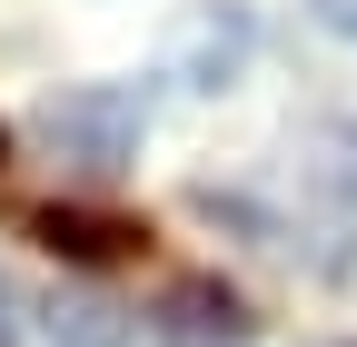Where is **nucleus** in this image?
Returning a JSON list of instances; mask_svg holds the SVG:
<instances>
[{
	"instance_id": "1",
	"label": "nucleus",
	"mask_w": 357,
	"mask_h": 347,
	"mask_svg": "<svg viewBox=\"0 0 357 347\" xmlns=\"http://www.w3.org/2000/svg\"><path fill=\"white\" fill-rule=\"evenodd\" d=\"M149 139V100L129 79H79V90L40 100V149H50L70 179H119Z\"/></svg>"
},
{
	"instance_id": "2",
	"label": "nucleus",
	"mask_w": 357,
	"mask_h": 347,
	"mask_svg": "<svg viewBox=\"0 0 357 347\" xmlns=\"http://www.w3.org/2000/svg\"><path fill=\"white\" fill-rule=\"evenodd\" d=\"M30 238L70 258V268H119V258H139V219H100V208H40Z\"/></svg>"
},
{
	"instance_id": "3",
	"label": "nucleus",
	"mask_w": 357,
	"mask_h": 347,
	"mask_svg": "<svg viewBox=\"0 0 357 347\" xmlns=\"http://www.w3.org/2000/svg\"><path fill=\"white\" fill-rule=\"evenodd\" d=\"M248 60V10H229V0H208V10L178 30V79L189 90H229Z\"/></svg>"
},
{
	"instance_id": "4",
	"label": "nucleus",
	"mask_w": 357,
	"mask_h": 347,
	"mask_svg": "<svg viewBox=\"0 0 357 347\" xmlns=\"http://www.w3.org/2000/svg\"><path fill=\"white\" fill-rule=\"evenodd\" d=\"M159 327H169V337H189V347H238L248 308H238L229 288H208V278H199V288H169V298H159Z\"/></svg>"
},
{
	"instance_id": "5",
	"label": "nucleus",
	"mask_w": 357,
	"mask_h": 347,
	"mask_svg": "<svg viewBox=\"0 0 357 347\" xmlns=\"http://www.w3.org/2000/svg\"><path fill=\"white\" fill-rule=\"evenodd\" d=\"M50 337H60V347H129L109 308H50Z\"/></svg>"
},
{
	"instance_id": "6",
	"label": "nucleus",
	"mask_w": 357,
	"mask_h": 347,
	"mask_svg": "<svg viewBox=\"0 0 357 347\" xmlns=\"http://www.w3.org/2000/svg\"><path fill=\"white\" fill-rule=\"evenodd\" d=\"M318 20H328L337 40H357V0H318Z\"/></svg>"
},
{
	"instance_id": "7",
	"label": "nucleus",
	"mask_w": 357,
	"mask_h": 347,
	"mask_svg": "<svg viewBox=\"0 0 357 347\" xmlns=\"http://www.w3.org/2000/svg\"><path fill=\"white\" fill-rule=\"evenodd\" d=\"M0 308H10V288H0ZM0 347H10V318H0Z\"/></svg>"
},
{
	"instance_id": "8",
	"label": "nucleus",
	"mask_w": 357,
	"mask_h": 347,
	"mask_svg": "<svg viewBox=\"0 0 357 347\" xmlns=\"http://www.w3.org/2000/svg\"><path fill=\"white\" fill-rule=\"evenodd\" d=\"M0 159H10V129H0Z\"/></svg>"
}]
</instances>
